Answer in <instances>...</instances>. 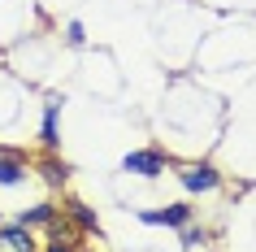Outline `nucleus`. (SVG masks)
<instances>
[{
    "label": "nucleus",
    "instance_id": "9b49d317",
    "mask_svg": "<svg viewBox=\"0 0 256 252\" xmlns=\"http://www.w3.org/2000/svg\"><path fill=\"white\" fill-rule=\"evenodd\" d=\"M178 230H182V243H187V248H196V243H204V230L196 226V217H191L187 226H178Z\"/></svg>",
    "mask_w": 256,
    "mask_h": 252
},
{
    "label": "nucleus",
    "instance_id": "f03ea898",
    "mask_svg": "<svg viewBox=\"0 0 256 252\" xmlns=\"http://www.w3.org/2000/svg\"><path fill=\"white\" fill-rule=\"evenodd\" d=\"M178 178H182V187H187V191H217V187H222V174H217L213 165H204V161L182 165V170H178Z\"/></svg>",
    "mask_w": 256,
    "mask_h": 252
},
{
    "label": "nucleus",
    "instance_id": "20e7f679",
    "mask_svg": "<svg viewBox=\"0 0 256 252\" xmlns=\"http://www.w3.org/2000/svg\"><path fill=\"white\" fill-rule=\"evenodd\" d=\"M196 213H191V204H165V209H144L139 213V222L148 226H187Z\"/></svg>",
    "mask_w": 256,
    "mask_h": 252
},
{
    "label": "nucleus",
    "instance_id": "f8f14e48",
    "mask_svg": "<svg viewBox=\"0 0 256 252\" xmlns=\"http://www.w3.org/2000/svg\"><path fill=\"white\" fill-rule=\"evenodd\" d=\"M66 40L70 44H82V40H87V35H82V22H70V35H66Z\"/></svg>",
    "mask_w": 256,
    "mask_h": 252
},
{
    "label": "nucleus",
    "instance_id": "9d476101",
    "mask_svg": "<svg viewBox=\"0 0 256 252\" xmlns=\"http://www.w3.org/2000/svg\"><path fill=\"white\" fill-rule=\"evenodd\" d=\"M56 118H61V105H56V100H48V105H44V131H40L44 152H56V148H61V135H56Z\"/></svg>",
    "mask_w": 256,
    "mask_h": 252
},
{
    "label": "nucleus",
    "instance_id": "ddd939ff",
    "mask_svg": "<svg viewBox=\"0 0 256 252\" xmlns=\"http://www.w3.org/2000/svg\"><path fill=\"white\" fill-rule=\"evenodd\" d=\"M44 252H74V248H66V243H44Z\"/></svg>",
    "mask_w": 256,
    "mask_h": 252
},
{
    "label": "nucleus",
    "instance_id": "7ed1b4c3",
    "mask_svg": "<svg viewBox=\"0 0 256 252\" xmlns=\"http://www.w3.org/2000/svg\"><path fill=\"white\" fill-rule=\"evenodd\" d=\"M35 230H26L22 222H0V252H35Z\"/></svg>",
    "mask_w": 256,
    "mask_h": 252
},
{
    "label": "nucleus",
    "instance_id": "4468645a",
    "mask_svg": "<svg viewBox=\"0 0 256 252\" xmlns=\"http://www.w3.org/2000/svg\"><path fill=\"white\" fill-rule=\"evenodd\" d=\"M4 152H14V148H0V157H4Z\"/></svg>",
    "mask_w": 256,
    "mask_h": 252
},
{
    "label": "nucleus",
    "instance_id": "423d86ee",
    "mask_svg": "<svg viewBox=\"0 0 256 252\" xmlns=\"http://www.w3.org/2000/svg\"><path fill=\"white\" fill-rule=\"evenodd\" d=\"M61 213H66V217H70L74 226H78L82 235H100V217H96V209H92V204H82V200H70V204H66Z\"/></svg>",
    "mask_w": 256,
    "mask_h": 252
},
{
    "label": "nucleus",
    "instance_id": "1a4fd4ad",
    "mask_svg": "<svg viewBox=\"0 0 256 252\" xmlns=\"http://www.w3.org/2000/svg\"><path fill=\"white\" fill-rule=\"evenodd\" d=\"M52 217H56V204H48V200H40V204H30V209L18 213V222L26 226V230H48Z\"/></svg>",
    "mask_w": 256,
    "mask_h": 252
},
{
    "label": "nucleus",
    "instance_id": "0eeeda50",
    "mask_svg": "<svg viewBox=\"0 0 256 252\" xmlns=\"http://www.w3.org/2000/svg\"><path fill=\"white\" fill-rule=\"evenodd\" d=\"M30 178V165L18 152H4L0 157V187H18V183H26Z\"/></svg>",
    "mask_w": 256,
    "mask_h": 252
},
{
    "label": "nucleus",
    "instance_id": "39448f33",
    "mask_svg": "<svg viewBox=\"0 0 256 252\" xmlns=\"http://www.w3.org/2000/svg\"><path fill=\"white\" fill-rule=\"evenodd\" d=\"M35 174H40V178L52 187V191H61V187L70 183V170H66V161L56 157V152H44V161L35 165Z\"/></svg>",
    "mask_w": 256,
    "mask_h": 252
},
{
    "label": "nucleus",
    "instance_id": "f257e3e1",
    "mask_svg": "<svg viewBox=\"0 0 256 252\" xmlns=\"http://www.w3.org/2000/svg\"><path fill=\"white\" fill-rule=\"evenodd\" d=\"M122 170L139 174V178H161V174H165V157L156 152V148H135V152L122 157Z\"/></svg>",
    "mask_w": 256,
    "mask_h": 252
},
{
    "label": "nucleus",
    "instance_id": "6e6552de",
    "mask_svg": "<svg viewBox=\"0 0 256 252\" xmlns=\"http://www.w3.org/2000/svg\"><path fill=\"white\" fill-rule=\"evenodd\" d=\"M78 239H82V230L70 222L66 213H56L52 222H48V243H66V248H78Z\"/></svg>",
    "mask_w": 256,
    "mask_h": 252
}]
</instances>
